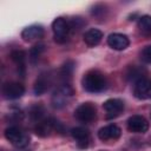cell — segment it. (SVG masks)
I'll return each mask as SVG.
<instances>
[{"instance_id": "obj_1", "label": "cell", "mask_w": 151, "mask_h": 151, "mask_svg": "<svg viewBox=\"0 0 151 151\" xmlns=\"http://www.w3.org/2000/svg\"><path fill=\"white\" fill-rule=\"evenodd\" d=\"M81 84L85 91L90 93H98L106 88L107 81L103 73H100L97 70H92L84 74Z\"/></svg>"}, {"instance_id": "obj_2", "label": "cell", "mask_w": 151, "mask_h": 151, "mask_svg": "<svg viewBox=\"0 0 151 151\" xmlns=\"http://www.w3.org/2000/svg\"><path fill=\"white\" fill-rule=\"evenodd\" d=\"M6 139L17 147H25L29 143L28 134L18 126H9L5 130Z\"/></svg>"}, {"instance_id": "obj_3", "label": "cell", "mask_w": 151, "mask_h": 151, "mask_svg": "<svg viewBox=\"0 0 151 151\" xmlns=\"http://www.w3.org/2000/svg\"><path fill=\"white\" fill-rule=\"evenodd\" d=\"M61 129H63L61 125L55 119L48 118V119H42V120L38 122L34 127V132L39 137H47L54 131H57V132L61 131Z\"/></svg>"}, {"instance_id": "obj_4", "label": "cell", "mask_w": 151, "mask_h": 151, "mask_svg": "<svg viewBox=\"0 0 151 151\" xmlns=\"http://www.w3.org/2000/svg\"><path fill=\"white\" fill-rule=\"evenodd\" d=\"M96 116L97 110L92 103H83L74 111V117L80 123H91L96 119Z\"/></svg>"}, {"instance_id": "obj_5", "label": "cell", "mask_w": 151, "mask_h": 151, "mask_svg": "<svg viewBox=\"0 0 151 151\" xmlns=\"http://www.w3.org/2000/svg\"><path fill=\"white\" fill-rule=\"evenodd\" d=\"M70 29H71V26L64 18H57L52 24V31L54 34V40L59 44H63L67 40V35H68Z\"/></svg>"}, {"instance_id": "obj_6", "label": "cell", "mask_w": 151, "mask_h": 151, "mask_svg": "<svg viewBox=\"0 0 151 151\" xmlns=\"http://www.w3.org/2000/svg\"><path fill=\"white\" fill-rule=\"evenodd\" d=\"M127 129L134 133H144L149 130V122L143 116L134 114L127 119Z\"/></svg>"}, {"instance_id": "obj_7", "label": "cell", "mask_w": 151, "mask_h": 151, "mask_svg": "<svg viewBox=\"0 0 151 151\" xmlns=\"http://www.w3.org/2000/svg\"><path fill=\"white\" fill-rule=\"evenodd\" d=\"M133 94L137 99H140V100L151 99V80L145 78L138 80L134 84Z\"/></svg>"}, {"instance_id": "obj_8", "label": "cell", "mask_w": 151, "mask_h": 151, "mask_svg": "<svg viewBox=\"0 0 151 151\" xmlns=\"http://www.w3.org/2000/svg\"><path fill=\"white\" fill-rule=\"evenodd\" d=\"M25 93V87L20 83L11 81L2 86V94L7 99H18Z\"/></svg>"}, {"instance_id": "obj_9", "label": "cell", "mask_w": 151, "mask_h": 151, "mask_svg": "<svg viewBox=\"0 0 151 151\" xmlns=\"http://www.w3.org/2000/svg\"><path fill=\"white\" fill-rule=\"evenodd\" d=\"M104 110L106 111V117L107 118H114L117 116H119L123 110H124V101L117 98H112V99H107L104 104H103Z\"/></svg>"}, {"instance_id": "obj_10", "label": "cell", "mask_w": 151, "mask_h": 151, "mask_svg": "<svg viewBox=\"0 0 151 151\" xmlns=\"http://www.w3.org/2000/svg\"><path fill=\"white\" fill-rule=\"evenodd\" d=\"M122 134V130L119 126L111 124L101 127L98 131V138L103 142H111V140H117Z\"/></svg>"}, {"instance_id": "obj_11", "label": "cell", "mask_w": 151, "mask_h": 151, "mask_svg": "<svg viewBox=\"0 0 151 151\" xmlns=\"http://www.w3.org/2000/svg\"><path fill=\"white\" fill-rule=\"evenodd\" d=\"M73 94V90L71 88V86L68 84H64L63 86H60L58 88V91L53 94V98H52V101H53V105L55 107H61L63 105L66 104V100L68 97H71Z\"/></svg>"}, {"instance_id": "obj_12", "label": "cell", "mask_w": 151, "mask_h": 151, "mask_svg": "<svg viewBox=\"0 0 151 151\" xmlns=\"http://www.w3.org/2000/svg\"><path fill=\"white\" fill-rule=\"evenodd\" d=\"M44 37V28L39 25H31L27 26L26 28L22 29L21 32V38L24 41L32 42L35 40H39Z\"/></svg>"}, {"instance_id": "obj_13", "label": "cell", "mask_w": 151, "mask_h": 151, "mask_svg": "<svg viewBox=\"0 0 151 151\" xmlns=\"http://www.w3.org/2000/svg\"><path fill=\"white\" fill-rule=\"evenodd\" d=\"M107 44L111 48H113L116 51H123L130 45V40L125 34L112 33L107 38Z\"/></svg>"}, {"instance_id": "obj_14", "label": "cell", "mask_w": 151, "mask_h": 151, "mask_svg": "<svg viewBox=\"0 0 151 151\" xmlns=\"http://www.w3.org/2000/svg\"><path fill=\"white\" fill-rule=\"evenodd\" d=\"M71 134L76 139L78 147L85 149V147L88 146L90 133H88V131L86 129H84V127H74V129L71 130Z\"/></svg>"}, {"instance_id": "obj_15", "label": "cell", "mask_w": 151, "mask_h": 151, "mask_svg": "<svg viewBox=\"0 0 151 151\" xmlns=\"http://www.w3.org/2000/svg\"><path fill=\"white\" fill-rule=\"evenodd\" d=\"M101 38H103V33H101V31H99L97 28H90L84 34V41L90 47L97 46L101 41Z\"/></svg>"}, {"instance_id": "obj_16", "label": "cell", "mask_w": 151, "mask_h": 151, "mask_svg": "<svg viewBox=\"0 0 151 151\" xmlns=\"http://www.w3.org/2000/svg\"><path fill=\"white\" fill-rule=\"evenodd\" d=\"M48 84H50V81H48L47 77L44 76V74H41V76L35 80V83H34V86H33L34 93H35L37 96H41L42 93H45V92L47 91Z\"/></svg>"}, {"instance_id": "obj_17", "label": "cell", "mask_w": 151, "mask_h": 151, "mask_svg": "<svg viewBox=\"0 0 151 151\" xmlns=\"http://www.w3.org/2000/svg\"><path fill=\"white\" fill-rule=\"evenodd\" d=\"M11 58L12 60L18 65L19 68H22L25 67V59H26V53L21 50H15L11 53Z\"/></svg>"}, {"instance_id": "obj_18", "label": "cell", "mask_w": 151, "mask_h": 151, "mask_svg": "<svg viewBox=\"0 0 151 151\" xmlns=\"http://www.w3.org/2000/svg\"><path fill=\"white\" fill-rule=\"evenodd\" d=\"M138 28L143 33H150L151 32V17L150 15H143L138 20Z\"/></svg>"}, {"instance_id": "obj_19", "label": "cell", "mask_w": 151, "mask_h": 151, "mask_svg": "<svg viewBox=\"0 0 151 151\" xmlns=\"http://www.w3.org/2000/svg\"><path fill=\"white\" fill-rule=\"evenodd\" d=\"M126 76H127V78H129L130 80H133V81H136V83H137L138 80H140V79L144 78V76H143V70H140V68H138V67H136V66L130 67Z\"/></svg>"}, {"instance_id": "obj_20", "label": "cell", "mask_w": 151, "mask_h": 151, "mask_svg": "<svg viewBox=\"0 0 151 151\" xmlns=\"http://www.w3.org/2000/svg\"><path fill=\"white\" fill-rule=\"evenodd\" d=\"M44 50H45V47H44V45L42 44H39V45H35V46H33L32 48H31V52H29V57H31V60H32V63H34L39 57H40V54L44 52Z\"/></svg>"}, {"instance_id": "obj_21", "label": "cell", "mask_w": 151, "mask_h": 151, "mask_svg": "<svg viewBox=\"0 0 151 151\" xmlns=\"http://www.w3.org/2000/svg\"><path fill=\"white\" fill-rule=\"evenodd\" d=\"M72 72H73V63L67 61L61 68V78L64 80H67V78H71Z\"/></svg>"}, {"instance_id": "obj_22", "label": "cell", "mask_w": 151, "mask_h": 151, "mask_svg": "<svg viewBox=\"0 0 151 151\" xmlns=\"http://www.w3.org/2000/svg\"><path fill=\"white\" fill-rule=\"evenodd\" d=\"M140 57H142V59L145 63L151 64V45H149V46H146V47L143 48V51L140 53Z\"/></svg>"}]
</instances>
